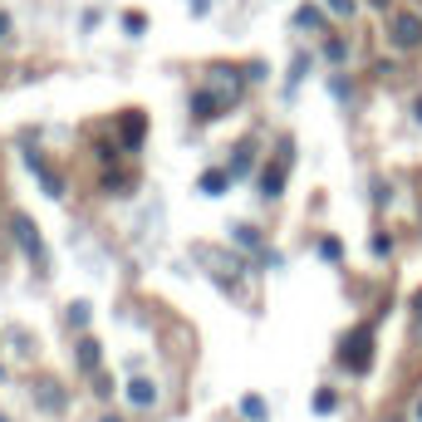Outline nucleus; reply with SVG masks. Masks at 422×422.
Returning <instances> with one entry per match:
<instances>
[{
  "mask_svg": "<svg viewBox=\"0 0 422 422\" xmlns=\"http://www.w3.org/2000/svg\"><path fill=\"white\" fill-rule=\"evenodd\" d=\"M368 349H374L368 329H354V334L344 339V363H349V368H368Z\"/></svg>",
  "mask_w": 422,
  "mask_h": 422,
  "instance_id": "nucleus-1",
  "label": "nucleus"
},
{
  "mask_svg": "<svg viewBox=\"0 0 422 422\" xmlns=\"http://www.w3.org/2000/svg\"><path fill=\"white\" fill-rule=\"evenodd\" d=\"M393 44H398V49L422 44V20H417V15H398V20H393Z\"/></svg>",
  "mask_w": 422,
  "mask_h": 422,
  "instance_id": "nucleus-2",
  "label": "nucleus"
},
{
  "mask_svg": "<svg viewBox=\"0 0 422 422\" xmlns=\"http://www.w3.org/2000/svg\"><path fill=\"white\" fill-rule=\"evenodd\" d=\"M15 231H20V246L39 260V266H44V241H39V231L30 226V217H15Z\"/></svg>",
  "mask_w": 422,
  "mask_h": 422,
  "instance_id": "nucleus-3",
  "label": "nucleus"
},
{
  "mask_svg": "<svg viewBox=\"0 0 422 422\" xmlns=\"http://www.w3.org/2000/svg\"><path fill=\"white\" fill-rule=\"evenodd\" d=\"M192 113H196V118H201V123H211V118H217V113H221V98H217V93H206V89H201V93H196V98H192Z\"/></svg>",
  "mask_w": 422,
  "mask_h": 422,
  "instance_id": "nucleus-4",
  "label": "nucleus"
},
{
  "mask_svg": "<svg viewBox=\"0 0 422 422\" xmlns=\"http://www.w3.org/2000/svg\"><path fill=\"white\" fill-rule=\"evenodd\" d=\"M123 143H128V147L143 143V113H128V118H123Z\"/></svg>",
  "mask_w": 422,
  "mask_h": 422,
  "instance_id": "nucleus-5",
  "label": "nucleus"
},
{
  "mask_svg": "<svg viewBox=\"0 0 422 422\" xmlns=\"http://www.w3.org/2000/svg\"><path fill=\"white\" fill-rule=\"evenodd\" d=\"M226 182H231L226 172H206V177H201V192H206V196H221V187H226Z\"/></svg>",
  "mask_w": 422,
  "mask_h": 422,
  "instance_id": "nucleus-6",
  "label": "nucleus"
},
{
  "mask_svg": "<svg viewBox=\"0 0 422 422\" xmlns=\"http://www.w3.org/2000/svg\"><path fill=\"white\" fill-rule=\"evenodd\" d=\"M79 363L84 368H98V344L93 339H79Z\"/></svg>",
  "mask_w": 422,
  "mask_h": 422,
  "instance_id": "nucleus-7",
  "label": "nucleus"
},
{
  "mask_svg": "<svg viewBox=\"0 0 422 422\" xmlns=\"http://www.w3.org/2000/svg\"><path fill=\"white\" fill-rule=\"evenodd\" d=\"M128 398H133L138 407H147V403L157 398V388H152V383H133V388H128Z\"/></svg>",
  "mask_w": 422,
  "mask_h": 422,
  "instance_id": "nucleus-8",
  "label": "nucleus"
},
{
  "mask_svg": "<svg viewBox=\"0 0 422 422\" xmlns=\"http://www.w3.org/2000/svg\"><path fill=\"white\" fill-rule=\"evenodd\" d=\"M236 241H241V246H250V250L260 246V236H255V226H236Z\"/></svg>",
  "mask_w": 422,
  "mask_h": 422,
  "instance_id": "nucleus-9",
  "label": "nucleus"
},
{
  "mask_svg": "<svg viewBox=\"0 0 422 422\" xmlns=\"http://www.w3.org/2000/svg\"><path fill=\"white\" fill-rule=\"evenodd\" d=\"M314 412H334V393H329V388L314 393Z\"/></svg>",
  "mask_w": 422,
  "mask_h": 422,
  "instance_id": "nucleus-10",
  "label": "nucleus"
},
{
  "mask_svg": "<svg viewBox=\"0 0 422 422\" xmlns=\"http://www.w3.org/2000/svg\"><path fill=\"white\" fill-rule=\"evenodd\" d=\"M246 417L260 422V417H266V403H260V398H246Z\"/></svg>",
  "mask_w": 422,
  "mask_h": 422,
  "instance_id": "nucleus-11",
  "label": "nucleus"
},
{
  "mask_svg": "<svg viewBox=\"0 0 422 422\" xmlns=\"http://www.w3.org/2000/svg\"><path fill=\"white\" fill-rule=\"evenodd\" d=\"M89 320V304H69V324H84Z\"/></svg>",
  "mask_w": 422,
  "mask_h": 422,
  "instance_id": "nucleus-12",
  "label": "nucleus"
},
{
  "mask_svg": "<svg viewBox=\"0 0 422 422\" xmlns=\"http://www.w3.org/2000/svg\"><path fill=\"white\" fill-rule=\"evenodd\" d=\"M329 10H339V15H354V0H329Z\"/></svg>",
  "mask_w": 422,
  "mask_h": 422,
  "instance_id": "nucleus-13",
  "label": "nucleus"
},
{
  "mask_svg": "<svg viewBox=\"0 0 422 422\" xmlns=\"http://www.w3.org/2000/svg\"><path fill=\"white\" fill-rule=\"evenodd\" d=\"M6 35H10V20H6V15H0V39H6Z\"/></svg>",
  "mask_w": 422,
  "mask_h": 422,
  "instance_id": "nucleus-14",
  "label": "nucleus"
},
{
  "mask_svg": "<svg viewBox=\"0 0 422 422\" xmlns=\"http://www.w3.org/2000/svg\"><path fill=\"white\" fill-rule=\"evenodd\" d=\"M417 118H422V98H417Z\"/></svg>",
  "mask_w": 422,
  "mask_h": 422,
  "instance_id": "nucleus-15",
  "label": "nucleus"
},
{
  "mask_svg": "<svg viewBox=\"0 0 422 422\" xmlns=\"http://www.w3.org/2000/svg\"><path fill=\"white\" fill-rule=\"evenodd\" d=\"M374 6H388V0H374Z\"/></svg>",
  "mask_w": 422,
  "mask_h": 422,
  "instance_id": "nucleus-16",
  "label": "nucleus"
},
{
  "mask_svg": "<svg viewBox=\"0 0 422 422\" xmlns=\"http://www.w3.org/2000/svg\"><path fill=\"white\" fill-rule=\"evenodd\" d=\"M103 422H118V417H103Z\"/></svg>",
  "mask_w": 422,
  "mask_h": 422,
  "instance_id": "nucleus-17",
  "label": "nucleus"
},
{
  "mask_svg": "<svg viewBox=\"0 0 422 422\" xmlns=\"http://www.w3.org/2000/svg\"><path fill=\"white\" fill-rule=\"evenodd\" d=\"M417 417H422V403H417Z\"/></svg>",
  "mask_w": 422,
  "mask_h": 422,
  "instance_id": "nucleus-18",
  "label": "nucleus"
}]
</instances>
